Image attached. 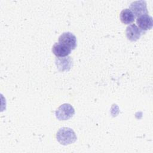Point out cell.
Listing matches in <instances>:
<instances>
[{
	"mask_svg": "<svg viewBox=\"0 0 153 153\" xmlns=\"http://www.w3.org/2000/svg\"><path fill=\"white\" fill-rule=\"evenodd\" d=\"M56 139L60 144L63 145H68L76 141V136L72 128L69 127H62L57 132Z\"/></svg>",
	"mask_w": 153,
	"mask_h": 153,
	"instance_id": "obj_1",
	"label": "cell"
},
{
	"mask_svg": "<svg viewBox=\"0 0 153 153\" xmlns=\"http://www.w3.org/2000/svg\"><path fill=\"white\" fill-rule=\"evenodd\" d=\"M74 114V108L69 103H64L60 105L55 112L56 118L60 121L69 120L73 117Z\"/></svg>",
	"mask_w": 153,
	"mask_h": 153,
	"instance_id": "obj_2",
	"label": "cell"
},
{
	"mask_svg": "<svg viewBox=\"0 0 153 153\" xmlns=\"http://www.w3.org/2000/svg\"><path fill=\"white\" fill-rule=\"evenodd\" d=\"M134 14V17H139L142 15L148 14V11L146 3L145 1H135L130 4L129 9Z\"/></svg>",
	"mask_w": 153,
	"mask_h": 153,
	"instance_id": "obj_3",
	"label": "cell"
},
{
	"mask_svg": "<svg viewBox=\"0 0 153 153\" xmlns=\"http://www.w3.org/2000/svg\"><path fill=\"white\" fill-rule=\"evenodd\" d=\"M59 42L71 50H74L76 47V36L70 32L63 33L59 38Z\"/></svg>",
	"mask_w": 153,
	"mask_h": 153,
	"instance_id": "obj_4",
	"label": "cell"
},
{
	"mask_svg": "<svg viewBox=\"0 0 153 153\" xmlns=\"http://www.w3.org/2000/svg\"><path fill=\"white\" fill-rule=\"evenodd\" d=\"M143 32V31L139 29L136 24L130 25L127 27L126 30V36L131 41H136L139 39Z\"/></svg>",
	"mask_w": 153,
	"mask_h": 153,
	"instance_id": "obj_5",
	"label": "cell"
},
{
	"mask_svg": "<svg viewBox=\"0 0 153 153\" xmlns=\"http://www.w3.org/2000/svg\"><path fill=\"white\" fill-rule=\"evenodd\" d=\"M136 23L139 28L142 31H146L152 29L153 26L152 17L148 14H145L137 17Z\"/></svg>",
	"mask_w": 153,
	"mask_h": 153,
	"instance_id": "obj_6",
	"label": "cell"
},
{
	"mask_svg": "<svg viewBox=\"0 0 153 153\" xmlns=\"http://www.w3.org/2000/svg\"><path fill=\"white\" fill-rule=\"evenodd\" d=\"M52 51L56 56L62 57L70 54L71 50L60 42H56L52 47Z\"/></svg>",
	"mask_w": 153,
	"mask_h": 153,
	"instance_id": "obj_7",
	"label": "cell"
},
{
	"mask_svg": "<svg viewBox=\"0 0 153 153\" xmlns=\"http://www.w3.org/2000/svg\"><path fill=\"white\" fill-rule=\"evenodd\" d=\"M120 18L121 22L126 25L131 24L134 21L135 17L133 13L128 8L121 11L120 14Z\"/></svg>",
	"mask_w": 153,
	"mask_h": 153,
	"instance_id": "obj_8",
	"label": "cell"
},
{
	"mask_svg": "<svg viewBox=\"0 0 153 153\" xmlns=\"http://www.w3.org/2000/svg\"><path fill=\"white\" fill-rule=\"evenodd\" d=\"M62 60L63 62V63L56 60V65H57L59 69H60V71H65V70L68 71L67 68H68L69 69H70V68H71V59L70 58V57H68L67 58H62Z\"/></svg>",
	"mask_w": 153,
	"mask_h": 153,
	"instance_id": "obj_9",
	"label": "cell"
}]
</instances>
